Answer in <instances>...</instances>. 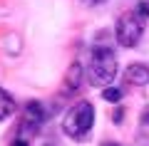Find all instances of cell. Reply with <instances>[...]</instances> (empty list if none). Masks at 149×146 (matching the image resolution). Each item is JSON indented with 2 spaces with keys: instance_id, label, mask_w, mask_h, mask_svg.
<instances>
[{
  "instance_id": "9",
  "label": "cell",
  "mask_w": 149,
  "mask_h": 146,
  "mask_svg": "<svg viewBox=\"0 0 149 146\" xmlns=\"http://www.w3.org/2000/svg\"><path fill=\"white\" fill-rule=\"evenodd\" d=\"M137 15L142 17V20L149 17V5H147V3H139V5H137Z\"/></svg>"
},
{
  "instance_id": "6",
  "label": "cell",
  "mask_w": 149,
  "mask_h": 146,
  "mask_svg": "<svg viewBox=\"0 0 149 146\" xmlns=\"http://www.w3.org/2000/svg\"><path fill=\"white\" fill-rule=\"evenodd\" d=\"M47 119V111H45L42 102H27L25 104V119L22 121H30L35 126H42V121Z\"/></svg>"
},
{
  "instance_id": "2",
  "label": "cell",
  "mask_w": 149,
  "mask_h": 146,
  "mask_svg": "<svg viewBox=\"0 0 149 146\" xmlns=\"http://www.w3.org/2000/svg\"><path fill=\"white\" fill-rule=\"evenodd\" d=\"M92 124H95V107L87 99H82L74 107H70L67 114H65V119H62L65 134L72 136V139H85L87 131L92 129Z\"/></svg>"
},
{
  "instance_id": "10",
  "label": "cell",
  "mask_w": 149,
  "mask_h": 146,
  "mask_svg": "<svg viewBox=\"0 0 149 146\" xmlns=\"http://www.w3.org/2000/svg\"><path fill=\"white\" fill-rule=\"evenodd\" d=\"M142 126L149 129V109H144V114H142Z\"/></svg>"
},
{
  "instance_id": "14",
  "label": "cell",
  "mask_w": 149,
  "mask_h": 146,
  "mask_svg": "<svg viewBox=\"0 0 149 146\" xmlns=\"http://www.w3.org/2000/svg\"><path fill=\"white\" fill-rule=\"evenodd\" d=\"M87 3H102V0H87Z\"/></svg>"
},
{
  "instance_id": "3",
  "label": "cell",
  "mask_w": 149,
  "mask_h": 146,
  "mask_svg": "<svg viewBox=\"0 0 149 146\" xmlns=\"http://www.w3.org/2000/svg\"><path fill=\"white\" fill-rule=\"evenodd\" d=\"M142 32H144V20L137 15V12H124V15L117 20V32H114V35H117V42L122 47L139 45Z\"/></svg>"
},
{
  "instance_id": "7",
  "label": "cell",
  "mask_w": 149,
  "mask_h": 146,
  "mask_svg": "<svg viewBox=\"0 0 149 146\" xmlns=\"http://www.w3.org/2000/svg\"><path fill=\"white\" fill-rule=\"evenodd\" d=\"M13 111H15V99H13L5 89H0V121H5Z\"/></svg>"
},
{
  "instance_id": "8",
  "label": "cell",
  "mask_w": 149,
  "mask_h": 146,
  "mask_svg": "<svg viewBox=\"0 0 149 146\" xmlns=\"http://www.w3.org/2000/svg\"><path fill=\"white\" fill-rule=\"evenodd\" d=\"M102 99L104 102H119L122 99V92H119L117 87H107L104 92H102Z\"/></svg>"
},
{
  "instance_id": "4",
  "label": "cell",
  "mask_w": 149,
  "mask_h": 146,
  "mask_svg": "<svg viewBox=\"0 0 149 146\" xmlns=\"http://www.w3.org/2000/svg\"><path fill=\"white\" fill-rule=\"evenodd\" d=\"M82 77H85V67H82L80 62H72V64L67 67V72H65V79H62L65 94L77 92V89H80V84H82Z\"/></svg>"
},
{
  "instance_id": "13",
  "label": "cell",
  "mask_w": 149,
  "mask_h": 146,
  "mask_svg": "<svg viewBox=\"0 0 149 146\" xmlns=\"http://www.w3.org/2000/svg\"><path fill=\"white\" fill-rule=\"evenodd\" d=\"M102 146H122V144H102Z\"/></svg>"
},
{
  "instance_id": "5",
  "label": "cell",
  "mask_w": 149,
  "mask_h": 146,
  "mask_svg": "<svg viewBox=\"0 0 149 146\" xmlns=\"http://www.w3.org/2000/svg\"><path fill=\"white\" fill-rule=\"evenodd\" d=\"M124 79L132 87H144V84H149V67L142 62H132L124 72Z\"/></svg>"
},
{
  "instance_id": "12",
  "label": "cell",
  "mask_w": 149,
  "mask_h": 146,
  "mask_svg": "<svg viewBox=\"0 0 149 146\" xmlns=\"http://www.w3.org/2000/svg\"><path fill=\"white\" fill-rule=\"evenodd\" d=\"M13 146H30V141H27V139H20V136H17V139L13 141Z\"/></svg>"
},
{
  "instance_id": "1",
  "label": "cell",
  "mask_w": 149,
  "mask_h": 146,
  "mask_svg": "<svg viewBox=\"0 0 149 146\" xmlns=\"http://www.w3.org/2000/svg\"><path fill=\"white\" fill-rule=\"evenodd\" d=\"M90 82L92 87H112L114 77H117V57L109 47H102V45H95L92 50V60H90Z\"/></svg>"
},
{
  "instance_id": "11",
  "label": "cell",
  "mask_w": 149,
  "mask_h": 146,
  "mask_svg": "<svg viewBox=\"0 0 149 146\" xmlns=\"http://www.w3.org/2000/svg\"><path fill=\"white\" fill-rule=\"evenodd\" d=\"M122 116H124V109H122V107H119V109L114 111V116H112V119H114V121H117V124H119V121H122Z\"/></svg>"
}]
</instances>
